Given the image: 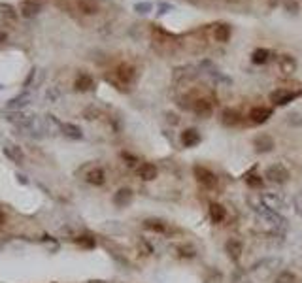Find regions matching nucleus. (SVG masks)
I'll return each mask as SVG.
<instances>
[{
  "label": "nucleus",
  "mask_w": 302,
  "mask_h": 283,
  "mask_svg": "<svg viewBox=\"0 0 302 283\" xmlns=\"http://www.w3.org/2000/svg\"><path fill=\"white\" fill-rule=\"evenodd\" d=\"M302 95V91H291V89H276L270 93V102L274 106H287L289 102L295 99H299Z\"/></svg>",
  "instance_id": "nucleus-1"
},
{
  "label": "nucleus",
  "mask_w": 302,
  "mask_h": 283,
  "mask_svg": "<svg viewBox=\"0 0 302 283\" xmlns=\"http://www.w3.org/2000/svg\"><path fill=\"white\" fill-rule=\"evenodd\" d=\"M265 178L268 181H272V183H285L287 180H289V170L281 164V162H276V164H272V166H268L265 172Z\"/></svg>",
  "instance_id": "nucleus-2"
},
{
  "label": "nucleus",
  "mask_w": 302,
  "mask_h": 283,
  "mask_svg": "<svg viewBox=\"0 0 302 283\" xmlns=\"http://www.w3.org/2000/svg\"><path fill=\"white\" fill-rule=\"evenodd\" d=\"M115 77H117L115 85H131L136 79V68L129 62H121L119 66L115 68Z\"/></svg>",
  "instance_id": "nucleus-3"
},
{
  "label": "nucleus",
  "mask_w": 302,
  "mask_h": 283,
  "mask_svg": "<svg viewBox=\"0 0 302 283\" xmlns=\"http://www.w3.org/2000/svg\"><path fill=\"white\" fill-rule=\"evenodd\" d=\"M194 178H196V181L206 187V189H214L216 185H218V176L212 172V170H208L204 166H194Z\"/></svg>",
  "instance_id": "nucleus-4"
},
{
  "label": "nucleus",
  "mask_w": 302,
  "mask_h": 283,
  "mask_svg": "<svg viewBox=\"0 0 302 283\" xmlns=\"http://www.w3.org/2000/svg\"><path fill=\"white\" fill-rule=\"evenodd\" d=\"M42 12V4L38 0H23L19 4V15L25 19H32Z\"/></svg>",
  "instance_id": "nucleus-5"
},
{
  "label": "nucleus",
  "mask_w": 302,
  "mask_h": 283,
  "mask_svg": "<svg viewBox=\"0 0 302 283\" xmlns=\"http://www.w3.org/2000/svg\"><path fill=\"white\" fill-rule=\"evenodd\" d=\"M191 110H193V113L196 115V117L208 119V117L212 115L214 108H212V102H210L208 99H194L193 104H191Z\"/></svg>",
  "instance_id": "nucleus-6"
},
{
  "label": "nucleus",
  "mask_w": 302,
  "mask_h": 283,
  "mask_svg": "<svg viewBox=\"0 0 302 283\" xmlns=\"http://www.w3.org/2000/svg\"><path fill=\"white\" fill-rule=\"evenodd\" d=\"M249 121L253 125H263L266 123L270 117H272V110L270 108H266V106H255L249 110Z\"/></svg>",
  "instance_id": "nucleus-7"
},
{
  "label": "nucleus",
  "mask_w": 302,
  "mask_h": 283,
  "mask_svg": "<svg viewBox=\"0 0 302 283\" xmlns=\"http://www.w3.org/2000/svg\"><path fill=\"white\" fill-rule=\"evenodd\" d=\"M74 89L80 91V93H87V91H93L95 89V79L93 76L87 74V72H80L74 79Z\"/></svg>",
  "instance_id": "nucleus-8"
},
{
  "label": "nucleus",
  "mask_w": 302,
  "mask_h": 283,
  "mask_svg": "<svg viewBox=\"0 0 302 283\" xmlns=\"http://www.w3.org/2000/svg\"><path fill=\"white\" fill-rule=\"evenodd\" d=\"M278 66H279V70H281L285 76H291V74L297 72V66H299V64H297V59H295L293 55L285 53V55H279Z\"/></svg>",
  "instance_id": "nucleus-9"
},
{
  "label": "nucleus",
  "mask_w": 302,
  "mask_h": 283,
  "mask_svg": "<svg viewBox=\"0 0 302 283\" xmlns=\"http://www.w3.org/2000/svg\"><path fill=\"white\" fill-rule=\"evenodd\" d=\"M253 146H255V149H257L259 153H268V151H272V149H274V138H272L270 134L255 136Z\"/></svg>",
  "instance_id": "nucleus-10"
},
{
  "label": "nucleus",
  "mask_w": 302,
  "mask_h": 283,
  "mask_svg": "<svg viewBox=\"0 0 302 283\" xmlns=\"http://www.w3.org/2000/svg\"><path fill=\"white\" fill-rule=\"evenodd\" d=\"M78 12L83 15H97L100 12V4L98 0H76Z\"/></svg>",
  "instance_id": "nucleus-11"
},
{
  "label": "nucleus",
  "mask_w": 302,
  "mask_h": 283,
  "mask_svg": "<svg viewBox=\"0 0 302 283\" xmlns=\"http://www.w3.org/2000/svg\"><path fill=\"white\" fill-rule=\"evenodd\" d=\"M181 144L183 148H194L200 144V132L196 129H185L181 132Z\"/></svg>",
  "instance_id": "nucleus-12"
},
{
  "label": "nucleus",
  "mask_w": 302,
  "mask_h": 283,
  "mask_svg": "<svg viewBox=\"0 0 302 283\" xmlns=\"http://www.w3.org/2000/svg\"><path fill=\"white\" fill-rule=\"evenodd\" d=\"M221 123L225 127H236L242 123V115L234 108H225L221 111Z\"/></svg>",
  "instance_id": "nucleus-13"
},
{
  "label": "nucleus",
  "mask_w": 302,
  "mask_h": 283,
  "mask_svg": "<svg viewBox=\"0 0 302 283\" xmlns=\"http://www.w3.org/2000/svg\"><path fill=\"white\" fill-rule=\"evenodd\" d=\"M232 36V28H230L229 23H218V25L214 26V38H216V42L219 44H227Z\"/></svg>",
  "instance_id": "nucleus-14"
},
{
  "label": "nucleus",
  "mask_w": 302,
  "mask_h": 283,
  "mask_svg": "<svg viewBox=\"0 0 302 283\" xmlns=\"http://www.w3.org/2000/svg\"><path fill=\"white\" fill-rule=\"evenodd\" d=\"M133 197H134L133 191L127 189V187H123V189H119V191L115 193V197H113V204L119 206V208H125V206H129V204L133 202Z\"/></svg>",
  "instance_id": "nucleus-15"
},
{
  "label": "nucleus",
  "mask_w": 302,
  "mask_h": 283,
  "mask_svg": "<svg viewBox=\"0 0 302 283\" xmlns=\"http://www.w3.org/2000/svg\"><path fill=\"white\" fill-rule=\"evenodd\" d=\"M157 166L155 164H151V162H144V164H140L138 166V176L144 180V181H153L155 178H157Z\"/></svg>",
  "instance_id": "nucleus-16"
},
{
  "label": "nucleus",
  "mask_w": 302,
  "mask_h": 283,
  "mask_svg": "<svg viewBox=\"0 0 302 283\" xmlns=\"http://www.w3.org/2000/svg\"><path fill=\"white\" fill-rule=\"evenodd\" d=\"M87 183L95 185V187H100V185L106 183V174H104V170L102 168H98V166H95V168H91L89 172H87Z\"/></svg>",
  "instance_id": "nucleus-17"
},
{
  "label": "nucleus",
  "mask_w": 302,
  "mask_h": 283,
  "mask_svg": "<svg viewBox=\"0 0 302 283\" xmlns=\"http://www.w3.org/2000/svg\"><path fill=\"white\" fill-rule=\"evenodd\" d=\"M261 202H263V206H265V208L272 209V211H279V209L283 208V202H281L278 197L270 195V193H265V195H261Z\"/></svg>",
  "instance_id": "nucleus-18"
},
{
  "label": "nucleus",
  "mask_w": 302,
  "mask_h": 283,
  "mask_svg": "<svg viewBox=\"0 0 302 283\" xmlns=\"http://www.w3.org/2000/svg\"><path fill=\"white\" fill-rule=\"evenodd\" d=\"M225 249H227V253H229V257L232 258V260H238V258L242 257V253H244V246H242V242L234 240V238H230L229 242H227Z\"/></svg>",
  "instance_id": "nucleus-19"
},
{
  "label": "nucleus",
  "mask_w": 302,
  "mask_h": 283,
  "mask_svg": "<svg viewBox=\"0 0 302 283\" xmlns=\"http://www.w3.org/2000/svg\"><path fill=\"white\" fill-rule=\"evenodd\" d=\"M60 127V132L64 136H68V138H74V140H80L83 132H82V129L78 127V125H72V123H59Z\"/></svg>",
  "instance_id": "nucleus-20"
},
{
  "label": "nucleus",
  "mask_w": 302,
  "mask_h": 283,
  "mask_svg": "<svg viewBox=\"0 0 302 283\" xmlns=\"http://www.w3.org/2000/svg\"><path fill=\"white\" fill-rule=\"evenodd\" d=\"M210 217L214 223H223L227 217V209L218 202H214V204H210Z\"/></svg>",
  "instance_id": "nucleus-21"
},
{
  "label": "nucleus",
  "mask_w": 302,
  "mask_h": 283,
  "mask_svg": "<svg viewBox=\"0 0 302 283\" xmlns=\"http://www.w3.org/2000/svg\"><path fill=\"white\" fill-rule=\"evenodd\" d=\"M270 57H272L270 50H266V48H257V50L251 53V62H253V64H266V62L270 61Z\"/></svg>",
  "instance_id": "nucleus-22"
},
{
  "label": "nucleus",
  "mask_w": 302,
  "mask_h": 283,
  "mask_svg": "<svg viewBox=\"0 0 302 283\" xmlns=\"http://www.w3.org/2000/svg\"><path fill=\"white\" fill-rule=\"evenodd\" d=\"M144 227L147 229V231H153V232H159V234H165L166 231H168L166 223L161 221V219H145Z\"/></svg>",
  "instance_id": "nucleus-23"
},
{
  "label": "nucleus",
  "mask_w": 302,
  "mask_h": 283,
  "mask_svg": "<svg viewBox=\"0 0 302 283\" xmlns=\"http://www.w3.org/2000/svg\"><path fill=\"white\" fill-rule=\"evenodd\" d=\"M4 155L10 160H13V162H23L25 160V153L17 146H6L4 148Z\"/></svg>",
  "instance_id": "nucleus-24"
},
{
  "label": "nucleus",
  "mask_w": 302,
  "mask_h": 283,
  "mask_svg": "<svg viewBox=\"0 0 302 283\" xmlns=\"http://www.w3.org/2000/svg\"><path fill=\"white\" fill-rule=\"evenodd\" d=\"M0 15H2L4 19H8V21H15V19H17L15 8H13L12 4H8V2H0Z\"/></svg>",
  "instance_id": "nucleus-25"
},
{
  "label": "nucleus",
  "mask_w": 302,
  "mask_h": 283,
  "mask_svg": "<svg viewBox=\"0 0 302 283\" xmlns=\"http://www.w3.org/2000/svg\"><path fill=\"white\" fill-rule=\"evenodd\" d=\"M196 74H198V72H194L193 66H181V68H176L174 77H176V79H180L181 76H183V77H194Z\"/></svg>",
  "instance_id": "nucleus-26"
},
{
  "label": "nucleus",
  "mask_w": 302,
  "mask_h": 283,
  "mask_svg": "<svg viewBox=\"0 0 302 283\" xmlns=\"http://www.w3.org/2000/svg\"><path fill=\"white\" fill-rule=\"evenodd\" d=\"M153 10V4L151 2H136L134 4V12L140 13V15H145V13H149Z\"/></svg>",
  "instance_id": "nucleus-27"
},
{
  "label": "nucleus",
  "mask_w": 302,
  "mask_h": 283,
  "mask_svg": "<svg viewBox=\"0 0 302 283\" xmlns=\"http://www.w3.org/2000/svg\"><path fill=\"white\" fill-rule=\"evenodd\" d=\"M276 283H297V278L291 272H281L278 276V280H276Z\"/></svg>",
  "instance_id": "nucleus-28"
},
{
  "label": "nucleus",
  "mask_w": 302,
  "mask_h": 283,
  "mask_svg": "<svg viewBox=\"0 0 302 283\" xmlns=\"http://www.w3.org/2000/svg\"><path fill=\"white\" fill-rule=\"evenodd\" d=\"M25 100H28L27 95H21V97H17V99H12L10 100V104H8V108H10V110H13V108H21V106L27 104Z\"/></svg>",
  "instance_id": "nucleus-29"
},
{
  "label": "nucleus",
  "mask_w": 302,
  "mask_h": 283,
  "mask_svg": "<svg viewBox=\"0 0 302 283\" xmlns=\"http://www.w3.org/2000/svg\"><path fill=\"white\" fill-rule=\"evenodd\" d=\"M76 244H80V246L83 247H95V240L91 238V236H80V238H76Z\"/></svg>",
  "instance_id": "nucleus-30"
},
{
  "label": "nucleus",
  "mask_w": 302,
  "mask_h": 283,
  "mask_svg": "<svg viewBox=\"0 0 302 283\" xmlns=\"http://www.w3.org/2000/svg\"><path fill=\"white\" fill-rule=\"evenodd\" d=\"M178 251H180L181 257H187V258H193L196 255V251H194L191 246H180L178 247Z\"/></svg>",
  "instance_id": "nucleus-31"
},
{
  "label": "nucleus",
  "mask_w": 302,
  "mask_h": 283,
  "mask_svg": "<svg viewBox=\"0 0 302 283\" xmlns=\"http://www.w3.org/2000/svg\"><path fill=\"white\" fill-rule=\"evenodd\" d=\"M246 183L249 185V187H253V189H257V187L263 185V178L261 176H247L246 178Z\"/></svg>",
  "instance_id": "nucleus-32"
},
{
  "label": "nucleus",
  "mask_w": 302,
  "mask_h": 283,
  "mask_svg": "<svg viewBox=\"0 0 302 283\" xmlns=\"http://www.w3.org/2000/svg\"><path fill=\"white\" fill-rule=\"evenodd\" d=\"M98 115H100V111H98L97 108H87V110L83 111L85 119H97Z\"/></svg>",
  "instance_id": "nucleus-33"
},
{
  "label": "nucleus",
  "mask_w": 302,
  "mask_h": 283,
  "mask_svg": "<svg viewBox=\"0 0 302 283\" xmlns=\"http://www.w3.org/2000/svg\"><path fill=\"white\" fill-rule=\"evenodd\" d=\"M170 10H174V6L172 4H166V2H161L159 4V15H165V13H168Z\"/></svg>",
  "instance_id": "nucleus-34"
},
{
  "label": "nucleus",
  "mask_w": 302,
  "mask_h": 283,
  "mask_svg": "<svg viewBox=\"0 0 302 283\" xmlns=\"http://www.w3.org/2000/svg\"><path fill=\"white\" fill-rule=\"evenodd\" d=\"M283 6H285V10H287V12H293V13L299 12V6H297V2H291V0H287Z\"/></svg>",
  "instance_id": "nucleus-35"
},
{
  "label": "nucleus",
  "mask_w": 302,
  "mask_h": 283,
  "mask_svg": "<svg viewBox=\"0 0 302 283\" xmlns=\"http://www.w3.org/2000/svg\"><path fill=\"white\" fill-rule=\"evenodd\" d=\"M166 121H168V123H172V125H178V123H180V117H178L174 111H168V113H166Z\"/></svg>",
  "instance_id": "nucleus-36"
},
{
  "label": "nucleus",
  "mask_w": 302,
  "mask_h": 283,
  "mask_svg": "<svg viewBox=\"0 0 302 283\" xmlns=\"http://www.w3.org/2000/svg\"><path fill=\"white\" fill-rule=\"evenodd\" d=\"M295 206H297V211L302 215V193H299V195L295 197Z\"/></svg>",
  "instance_id": "nucleus-37"
},
{
  "label": "nucleus",
  "mask_w": 302,
  "mask_h": 283,
  "mask_svg": "<svg viewBox=\"0 0 302 283\" xmlns=\"http://www.w3.org/2000/svg\"><path fill=\"white\" fill-rule=\"evenodd\" d=\"M34 72H36V68H32V70H30V74L27 76V79H25V87H27L28 83H30V81H32V79H34Z\"/></svg>",
  "instance_id": "nucleus-38"
},
{
  "label": "nucleus",
  "mask_w": 302,
  "mask_h": 283,
  "mask_svg": "<svg viewBox=\"0 0 302 283\" xmlns=\"http://www.w3.org/2000/svg\"><path fill=\"white\" fill-rule=\"evenodd\" d=\"M6 40H8V34H6V30H2V28H0V44H4Z\"/></svg>",
  "instance_id": "nucleus-39"
},
{
  "label": "nucleus",
  "mask_w": 302,
  "mask_h": 283,
  "mask_svg": "<svg viewBox=\"0 0 302 283\" xmlns=\"http://www.w3.org/2000/svg\"><path fill=\"white\" fill-rule=\"evenodd\" d=\"M227 2H230V4H236V2H240V0H227Z\"/></svg>",
  "instance_id": "nucleus-40"
}]
</instances>
